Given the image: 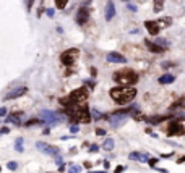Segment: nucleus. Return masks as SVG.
<instances>
[{
	"label": "nucleus",
	"mask_w": 185,
	"mask_h": 173,
	"mask_svg": "<svg viewBox=\"0 0 185 173\" xmlns=\"http://www.w3.org/2000/svg\"><path fill=\"white\" fill-rule=\"evenodd\" d=\"M156 23L159 24L161 29H164V28H169V26L172 24V18L171 16H162L161 20H156Z\"/></svg>",
	"instance_id": "a211bd4d"
},
{
	"label": "nucleus",
	"mask_w": 185,
	"mask_h": 173,
	"mask_svg": "<svg viewBox=\"0 0 185 173\" xmlns=\"http://www.w3.org/2000/svg\"><path fill=\"white\" fill-rule=\"evenodd\" d=\"M25 117V113L23 112H15V113H10L7 118V121H11V123H15V125H20L21 123V118Z\"/></svg>",
	"instance_id": "dca6fc26"
},
{
	"label": "nucleus",
	"mask_w": 185,
	"mask_h": 173,
	"mask_svg": "<svg viewBox=\"0 0 185 173\" xmlns=\"http://www.w3.org/2000/svg\"><path fill=\"white\" fill-rule=\"evenodd\" d=\"M0 170H2V168H0Z\"/></svg>",
	"instance_id": "c03bdc74"
},
{
	"label": "nucleus",
	"mask_w": 185,
	"mask_h": 173,
	"mask_svg": "<svg viewBox=\"0 0 185 173\" xmlns=\"http://www.w3.org/2000/svg\"><path fill=\"white\" fill-rule=\"evenodd\" d=\"M109 121H111V125L114 126V128H119L120 125H123L127 120V115H119V113H114L111 118H107Z\"/></svg>",
	"instance_id": "1a4fd4ad"
},
{
	"label": "nucleus",
	"mask_w": 185,
	"mask_h": 173,
	"mask_svg": "<svg viewBox=\"0 0 185 173\" xmlns=\"http://www.w3.org/2000/svg\"><path fill=\"white\" fill-rule=\"evenodd\" d=\"M88 20H89V10H88L86 7H81L80 10H78V15H77V23L84 24Z\"/></svg>",
	"instance_id": "9b49d317"
},
{
	"label": "nucleus",
	"mask_w": 185,
	"mask_h": 173,
	"mask_svg": "<svg viewBox=\"0 0 185 173\" xmlns=\"http://www.w3.org/2000/svg\"><path fill=\"white\" fill-rule=\"evenodd\" d=\"M114 16H115V5L112 0H109L107 4H106V20L111 21Z\"/></svg>",
	"instance_id": "4468645a"
},
{
	"label": "nucleus",
	"mask_w": 185,
	"mask_h": 173,
	"mask_svg": "<svg viewBox=\"0 0 185 173\" xmlns=\"http://www.w3.org/2000/svg\"><path fill=\"white\" fill-rule=\"evenodd\" d=\"M123 170H125V167L119 165V167H117V168H115V170H114V172H115V173H122V172H123Z\"/></svg>",
	"instance_id": "7c9ffc66"
},
{
	"label": "nucleus",
	"mask_w": 185,
	"mask_h": 173,
	"mask_svg": "<svg viewBox=\"0 0 185 173\" xmlns=\"http://www.w3.org/2000/svg\"><path fill=\"white\" fill-rule=\"evenodd\" d=\"M26 87L25 86H21V87H16V89H13V91H10V92L5 96V101H10V99H16V97H21L23 94H26Z\"/></svg>",
	"instance_id": "f8f14e48"
},
{
	"label": "nucleus",
	"mask_w": 185,
	"mask_h": 173,
	"mask_svg": "<svg viewBox=\"0 0 185 173\" xmlns=\"http://www.w3.org/2000/svg\"><path fill=\"white\" fill-rule=\"evenodd\" d=\"M8 168H10V170H15V168H16V167H18V163L16 162H8Z\"/></svg>",
	"instance_id": "c85d7f7f"
},
{
	"label": "nucleus",
	"mask_w": 185,
	"mask_h": 173,
	"mask_svg": "<svg viewBox=\"0 0 185 173\" xmlns=\"http://www.w3.org/2000/svg\"><path fill=\"white\" fill-rule=\"evenodd\" d=\"M65 113L73 121H77V123H89L91 121L89 108L84 104H78V105H73V107H70V108H65Z\"/></svg>",
	"instance_id": "7ed1b4c3"
},
{
	"label": "nucleus",
	"mask_w": 185,
	"mask_h": 173,
	"mask_svg": "<svg viewBox=\"0 0 185 173\" xmlns=\"http://www.w3.org/2000/svg\"><path fill=\"white\" fill-rule=\"evenodd\" d=\"M8 131H10V129H8V128H7V126H4V128L0 129V133H2V134H7V133H8Z\"/></svg>",
	"instance_id": "f704fd0d"
},
{
	"label": "nucleus",
	"mask_w": 185,
	"mask_h": 173,
	"mask_svg": "<svg viewBox=\"0 0 185 173\" xmlns=\"http://www.w3.org/2000/svg\"><path fill=\"white\" fill-rule=\"evenodd\" d=\"M78 53H80V50H78V49H68V50H65V52L60 55V60H62L63 65L72 66L75 63V60L78 58Z\"/></svg>",
	"instance_id": "423d86ee"
},
{
	"label": "nucleus",
	"mask_w": 185,
	"mask_h": 173,
	"mask_svg": "<svg viewBox=\"0 0 185 173\" xmlns=\"http://www.w3.org/2000/svg\"><path fill=\"white\" fill-rule=\"evenodd\" d=\"M185 162V155H182L180 159H177V163H184Z\"/></svg>",
	"instance_id": "e433bc0d"
},
{
	"label": "nucleus",
	"mask_w": 185,
	"mask_h": 173,
	"mask_svg": "<svg viewBox=\"0 0 185 173\" xmlns=\"http://www.w3.org/2000/svg\"><path fill=\"white\" fill-rule=\"evenodd\" d=\"M162 7H164V0H154V11L156 13H159L161 10H162Z\"/></svg>",
	"instance_id": "4be33fe9"
},
{
	"label": "nucleus",
	"mask_w": 185,
	"mask_h": 173,
	"mask_svg": "<svg viewBox=\"0 0 185 173\" xmlns=\"http://www.w3.org/2000/svg\"><path fill=\"white\" fill-rule=\"evenodd\" d=\"M83 2H84V4H89V2H91V0H83Z\"/></svg>",
	"instance_id": "79ce46f5"
},
{
	"label": "nucleus",
	"mask_w": 185,
	"mask_h": 173,
	"mask_svg": "<svg viewBox=\"0 0 185 173\" xmlns=\"http://www.w3.org/2000/svg\"><path fill=\"white\" fill-rule=\"evenodd\" d=\"M5 115H7V108H0V117H5Z\"/></svg>",
	"instance_id": "473e14b6"
},
{
	"label": "nucleus",
	"mask_w": 185,
	"mask_h": 173,
	"mask_svg": "<svg viewBox=\"0 0 185 173\" xmlns=\"http://www.w3.org/2000/svg\"><path fill=\"white\" fill-rule=\"evenodd\" d=\"M54 2H55V7L59 10H63L67 7V4H68V0H54Z\"/></svg>",
	"instance_id": "5701e85b"
},
{
	"label": "nucleus",
	"mask_w": 185,
	"mask_h": 173,
	"mask_svg": "<svg viewBox=\"0 0 185 173\" xmlns=\"http://www.w3.org/2000/svg\"><path fill=\"white\" fill-rule=\"evenodd\" d=\"M80 172H81V167L80 165H75V163H72V165H70L68 173H80Z\"/></svg>",
	"instance_id": "393cba45"
},
{
	"label": "nucleus",
	"mask_w": 185,
	"mask_h": 173,
	"mask_svg": "<svg viewBox=\"0 0 185 173\" xmlns=\"http://www.w3.org/2000/svg\"><path fill=\"white\" fill-rule=\"evenodd\" d=\"M154 42H156V44L159 45V47H162V49H164V50H166V49H167V45H169L166 39H156V41H154Z\"/></svg>",
	"instance_id": "b1692460"
},
{
	"label": "nucleus",
	"mask_w": 185,
	"mask_h": 173,
	"mask_svg": "<svg viewBox=\"0 0 185 173\" xmlns=\"http://www.w3.org/2000/svg\"><path fill=\"white\" fill-rule=\"evenodd\" d=\"M109 94H111L114 102H117L120 105H125L136 97V89L135 87H130V86H117V87H112L109 91Z\"/></svg>",
	"instance_id": "f257e3e1"
},
{
	"label": "nucleus",
	"mask_w": 185,
	"mask_h": 173,
	"mask_svg": "<svg viewBox=\"0 0 185 173\" xmlns=\"http://www.w3.org/2000/svg\"><path fill=\"white\" fill-rule=\"evenodd\" d=\"M102 149H104V150H112V149H114V139H111V138L106 139L104 144H102Z\"/></svg>",
	"instance_id": "412c9836"
},
{
	"label": "nucleus",
	"mask_w": 185,
	"mask_h": 173,
	"mask_svg": "<svg viewBox=\"0 0 185 173\" xmlns=\"http://www.w3.org/2000/svg\"><path fill=\"white\" fill-rule=\"evenodd\" d=\"M112 79L119 84V86H130L132 87L133 84L138 83V73L132 68H122V70L114 73Z\"/></svg>",
	"instance_id": "f03ea898"
},
{
	"label": "nucleus",
	"mask_w": 185,
	"mask_h": 173,
	"mask_svg": "<svg viewBox=\"0 0 185 173\" xmlns=\"http://www.w3.org/2000/svg\"><path fill=\"white\" fill-rule=\"evenodd\" d=\"M145 45H146V47L151 50V52H154V53H161V52H164V49H162V47H159V45H157L154 41H148V39H146V41H145Z\"/></svg>",
	"instance_id": "2eb2a0df"
},
{
	"label": "nucleus",
	"mask_w": 185,
	"mask_h": 173,
	"mask_svg": "<svg viewBox=\"0 0 185 173\" xmlns=\"http://www.w3.org/2000/svg\"><path fill=\"white\" fill-rule=\"evenodd\" d=\"M174 81H175V78L172 76V75H169V73H166V75H162V76L159 78L161 84H171V83H174Z\"/></svg>",
	"instance_id": "aec40b11"
},
{
	"label": "nucleus",
	"mask_w": 185,
	"mask_h": 173,
	"mask_svg": "<svg viewBox=\"0 0 185 173\" xmlns=\"http://www.w3.org/2000/svg\"><path fill=\"white\" fill-rule=\"evenodd\" d=\"M88 96H89V92H88V89L86 87H78V89H75V91H72L70 92V101L73 102V104H84V102L88 101Z\"/></svg>",
	"instance_id": "20e7f679"
},
{
	"label": "nucleus",
	"mask_w": 185,
	"mask_h": 173,
	"mask_svg": "<svg viewBox=\"0 0 185 173\" xmlns=\"http://www.w3.org/2000/svg\"><path fill=\"white\" fill-rule=\"evenodd\" d=\"M36 149L41 150V152H44V154H47V155H59L60 154L59 147L49 146V144H45V142H36Z\"/></svg>",
	"instance_id": "0eeeda50"
},
{
	"label": "nucleus",
	"mask_w": 185,
	"mask_h": 173,
	"mask_svg": "<svg viewBox=\"0 0 185 173\" xmlns=\"http://www.w3.org/2000/svg\"><path fill=\"white\" fill-rule=\"evenodd\" d=\"M39 123H42V120H31V121H26V126H31V125H39Z\"/></svg>",
	"instance_id": "cd10ccee"
},
{
	"label": "nucleus",
	"mask_w": 185,
	"mask_h": 173,
	"mask_svg": "<svg viewBox=\"0 0 185 173\" xmlns=\"http://www.w3.org/2000/svg\"><path fill=\"white\" fill-rule=\"evenodd\" d=\"M107 62H111V63H127V58L122 55V53H119V52H111V53H107Z\"/></svg>",
	"instance_id": "9d476101"
},
{
	"label": "nucleus",
	"mask_w": 185,
	"mask_h": 173,
	"mask_svg": "<svg viewBox=\"0 0 185 173\" xmlns=\"http://www.w3.org/2000/svg\"><path fill=\"white\" fill-rule=\"evenodd\" d=\"M128 8H130L132 11H136V7H135V5H128Z\"/></svg>",
	"instance_id": "ea45409f"
},
{
	"label": "nucleus",
	"mask_w": 185,
	"mask_h": 173,
	"mask_svg": "<svg viewBox=\"0 0 185 173\" xmlns=\"http://www.w3.org/2000/svg\"><path fill=\"white\" fill-rule=\"evenodd\" d=\"M148 163H150L151 167H154V165L157 163V159H150V162H148Z\"/></svg>",
	"instance_id": "2f4dec72"
},
{
	"label": "nucleus",
	"mask_w": 185,
	"mask_h": 173,
	"mask_svg": "<svg viewBox=\"0 0 185 173\" xmlns=\"http://www.w3.org/2000/svg\"><path fill=\"white\" fill-rule=\"evenodd\" d=\"M91 113H93V117H94V120H101V118H106L104 115H102V113H99L98 110H94V108L91 110Z\"/></svg>",
	"instance_id": "a878e982"
},
{
	"label": "nucleus",
	"mask_w": 185,
	"mask_h": 173,
	"mask_svg": "<svg viewBox=\"0 0 185 173\" xmlns=\"http://www.w3.org/2000/svg\"><path fill=\"white\" fill-rule=\"evenodd\" d=\"M140 157H141L140 152H130L128 159H130V160H140Z\"/></svg>",
	"instance_id": "bb28decb"
},
{
	"label": "nucleus",
	"mask_w": 185,
	"mask_h": 173,
	"mask_svg": "<svg viewBox=\"0 0 185 173\" xmlns=\"http://www.w3.org/2000/svg\"><path fill=\"white\" fill-rule=\"evenodd\" d=\"M125 2H128V0H125Z\"/></svg>",
	"instance_id": "37998d69"
},
{
	"label": "nucleus",
	"mask_w": 185,
	"mask_h": 173,
	"mask_svg": "<svg viewBox=\"0 0 185 173\" xmlns=\"http://www.w3.org/2000/svg\"><path fill=\"white\" fill-rule=\"evenodd\" d=\"M167 118L171 117H162V115H156V117H150V118H145V120L150 123V125H159V123H162V121H166Z\"/></svg>",
	"instance_id": "f3484780"
},
{
	"label": "nucleus",
	"mask_w": 185,
	"mask_h": 173,
	"mask_svg": "<svg viewBox=\"0 0 185 173\" xmlns=\"http://www.w3.org/2000/svg\"><path fill=\"white\" fill-rule=\"evenodd\" d=\"M96 134H98V136H104V134H106V129L98 128V129H96Z\"/></svg>",
	"instance_id": "c756f323"
},
{
	"label": "nucleus",
	"mask_w": 185,
	"mask_h": 173,
	"mask_svg": "<svg viewBox=\"0 0 185 173\" xmlns=\"http://www.w3.org/2000/svg\"><path fill=\"white\" fill-rule=\"evenodd\" d=\"M41 118H44L42 121H47V123H50V125H55V123H59V115L55 113V112H49V110H42L41 112Z\"/></svg>",
	"instance_id": "6e6552de"
},
{
	"label": "nucleus",
	"mask_w": 185,
	"mask_h": 173,
	"mask_svg": "<svg viewBox=\"0 0 185 173\" xmlns=\"http://www.w3.org/2000/svg\"><path fill=\"white\" fill-rule=\"evenodd\" d=\"M70 129H72V133H78V126H75V125H73V126H72V128H70Z\"/></svg>",
	"instance_id": "58836bf2"
},
{
	"label": "nucleus",
	"mask_w": 185,
	"mask_h": 173,
	"mask_svg": "<svg viewBox=\"0 0 185 173\" xmlns=\"http://www.w3.org/2000/svg\"><path fill=\"white\" fill-rule=\"evenodd\" d=\"M184 107H185V96H182L180 99H177L175 102H172L171 110L174 112V110H179V108H184Z\"/></svg>",
	"instance_id": "6ab92c4d"
},
{
	"label": "nucleus",
	"mask_w": 185,
	"mask_h": 173,
	"mask_svg": "<svg viewBox=\"0 0 185 173\" xmlns=\"http://www.w3.org/2000/svg\"><path fill=\"white\" fill-rule=\"evenodd\" d=\"M172 155H174V154H162V155H161V159H171Z\"/></svg>",
	"instance_id": "72a5a7b5"
},
{
	"label": "nucleus",
	"mask_w": 185,
	"mask_h": 173,
	"mask_svg": "<svg viewBox=\"0 0 185 173\" xmlns=\"http://www.w3.org/2000/svg\"><path fill=\"white\" fill-rule=\"evenodd\" d=\"M47 15H49V16H54V10H47Z\"/></svg>",
	"instance_id": "a19ab883"
},
{
	"label": "nucleus",
	"mask_w": 185,
	"mask_h": 173,
	"mask_svg": "<svg viewBox=\"0 0 185 173\" xmlns=\"http://www.w3.org/2000/svg\"><path fill=\"white\" fill-rule=\"evenodd\" d=\"M145 28L148 29V32H150L151 36H157L161 31L159 24H157L156 21H145Z\"/></svg>",
	"instance_id": "ddd939ff"
},
{
	"label": "nucleus",
	"mask_w": 185,
	"mask_h": 173,
	"mask_svg": "<svg viewBox=\"0 0 185 173\" xmlns=\"http://www.w3.org/2000/svg\"><path fill=\"white\" fill-rule=\"evenodd\" d=\"M171 66H174V65H172V63H169V62L162 63V68H171Z\"/></svg>",
	"instance_id": "c9c22d12"
},
{
	"label": "nucleus",
	"mask_w": 185,
	"mask_h": 173,
	"mask_svg": "<svg viewBox=\"0 0 185 173\" xmlns=\"http://www.w3.org/2000/svg\"><path fill=\"white\" fill-rule=\"evenodd\" d=\"M89 150H91V152H96V150H98V146H91Z\"/></svg>",
	"instance_id": "4c0bfd02"
},
{
	"label": "nucleus",
	"mask_w": 185,
	"mask_h": 173,
	"mask_svg": "<svg viewBox=\"0 0 185 173\" xmlns=\"http://www.w3.org/2000/svg\"><path fill=\"white\" fill-rule=\"evenodd\" d=\"M166 134H167L169 138H172V136H182V134H185V126L182 125L180 121L174 120V121L169 123L167 129H166Z\"/></svg>",
	"instance_id": "39448f33"
}]
</instances>
